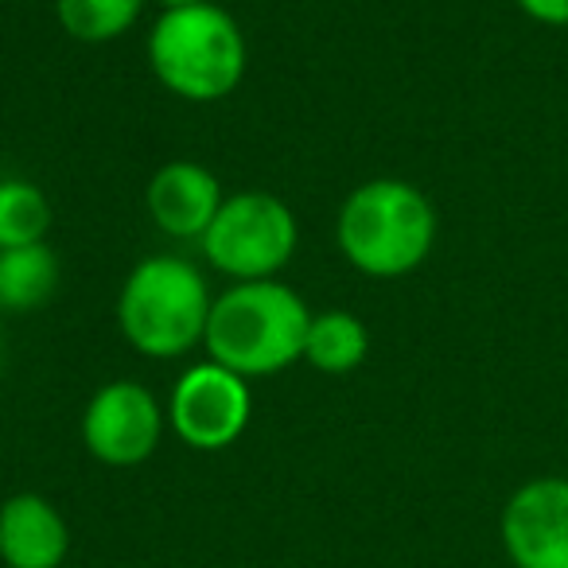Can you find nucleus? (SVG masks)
I'll return each instance as SVG.
<instances>
[{
  "mask_svg": "<svg viewBox=\"0 0 568 568\" xmlns=\"http://www.w3.org/2000/svg\"><path fill=\"white\" fill-rule=\"evenodd\" d=\"M312 312L296 288L273 281H242L214 296L203 347L211 363L250 378L281 374L304 358Z\"/></svg>",
  "mask_w": 568,
  "mask_h": 568,
  "instance_id": "obj_1",
  "label": "nucleus"
},
{
  "mask_svg": "<svg viewBox=\"0 0 568 568\" xmlns=\"http://www.w3.org/2000/svg\"><path fill=\"white\" fill-rule=\"evenodd\" d=\"M339 250L374 281L409 276L436 245V211L420 187L405 180H371L347 195L335 222Z\"/></svg>",
  "mask_w": 568,
  "mask_h": 568,
  "instance_id": "obj_2",
  "label": "nucleus"
},
{
  "mask_svg": "<svg viewBox=\"0 0 568 568\" xmlns=\"http://www.w3.org/2000/svg\"><path fill=\"white\" fill-rule=\"evenodd\" d=\"M149 67L183 102H219L245 79L250 51L237 20L214 0L164 9L149 36Z\"/></svg>",
  "mask_w": 568,
  "mask_h": 568,
  "instance_id": "obj_3",
  "label": "nucleus"
},
{
  "mask_svg": "<svg viewBox=\"0 0 568 568\" xmlns=\"http://www.w3.org/2000/svg\"><path fill=\"white\" fill-rule=\"evenodd\" d=\"M211 304V288L191 261L156 253L121 284L118 324L144 358H180L203 343Z\"/></svg>",
  "mask_w": 568,
  "mask_h": 568,
  "instance_id": "obj_4",
  "label": "nucleus"
},
{
  "mask_svg": "<svg viewBox=\"0 0 568 568\" xmlns=\"http://www.w3.org/2000/svg\"><path fill=\"white\" fill-rule=\"evenodd\" d=\"M301 226L293 206L268 191H242L219 206L211 230L199 237L203 257L230 276L242 281H273L296 253Z\"/></svg>",
  "mask_w": 568,
  "mask_h": 568,
  "instance_id": "obj_5",
  "label": "nucleus"
},
{
  "mask_svg": "<svg viewBox=\"0 0 568 568\" xmlns=\"http://www.w3.org/2000/svg\"><path fill=\"white\" fill-rule=\"evenodd\" d=\"M253 417V394L242 374L199 363L180 374L168 397V428L195 452H222L242 440Z\"/></svg>",
  "mask_w": 568,
  "mask_h": 568,
  "instance_id": "obj_6",
  "label": "nucleus"
},
{
  "mask_svg": "<svg viewBox=\"0 0 568 568\" xmlns=\"http://www.w3.org/2000/svg\"><path fill=\"white\" fill-rule=\"evenodd\" d=\"M168 409L141 382H110L82 413V444L105 467H136L160 448Z\"/></svg>",
  "mask_w": 568,
  "mask_h": 568,
  "instance_id": "obj_7",
  "label": "nucleus"
},
{
  "mask_svg": "<svg viewBox=\"0 0 568 568\" xmlns=\"http://www.w3.org/2000/svg\"><path fill=\"white\" fill-rule=\"evenodd\" d=\"M498 537L514 568H568V479L541 475L506 498Z\"/></svg>",
  "mask_w": 568,
  "mask_h": 568,
  "instance_id": "obj_8",
  "label": "nucleus"
},
{
  "mask_svg": "<svg viewBox=\"0 0 568 568\" xmlns=\"http://www.w3.org/2000/svg\"><path fill=\"white\" fill-rule=\"evenodd\" d=\"M149 214L168 237L187 242V237H203L211 230L219 206L226 203L222 183L211 168L195 164V160H172L164 164L149 183Z\"/></svg>",
  "mask_w": 568,
  "mask_h": 568,
  "instance_id": "obj_9",
  "label": "nucleus"
},
{
  "mask_svg": "<svg viewBox=\"0 0 568 568\" xmlns=\"http://www.w3.org/2000/svg\"><path fill=\"white\" fill-rule=\"evenodd\" d=\"M71 552V526L51 498L36 490L4 498L0 506V560L4 568H63Z\"/></svg>",
  "mask_w": 568,
  "mask_h": 568,
  "instance_id": "obj_10",
  "label": "nucleus"
},
{
  "mask_svg": "<svg viewBox=\"0 0 568 568\" xmlns=\"http://www.w3.org/2000/svg\"><path fill=\"white\" fill-rule=\"evenodd\" d=\"M59 288V257L48 242L0 250V312H40Z\"/></svg>",
  "mask_w": 568,
  "mask_h": 568,
  "instance_id": "obj_11",
  "label": "nucleus"
},
{
  "mask_svg": "<svg viewBox=\"0 0 568 568\" xmlns=\"http://www.w3.org/2000/svg\"><path fill=\"white\" fill-rule=\"evenodd\" d=\"M371 355V332L351 312H320L308 324L304 339V358L320 374H351Z\"/></svg>",
  "mask_w": 568,
  "mask_h": 568,
  "instance_id": "obj_12",
  "label": "nucleus"
},
{
  "mask_svg": "<svg viewBox=\"0 0 568 568\" xmlns=\"http://www.w3.org/2000/svg\"><path fill=\"white\" fill-rule=\"evenodd\" d=\"M144 0H55L59 24L79 43H110L141 20Z\"/></svg>",
  "mask_w": 568,
  "mask_h": 568,
  "instance_id": "obj_13",
  "label": "nucleus"
},
{
  "mask_svg": "<svg viewBox=\"0 0 568 568\" xmlns=\"http://www.w3.org/2000/svg\"><path fill=\"white\" fill-rule=\"evenodd\" d=\"M51 203L36 183L0 180V250L48 242Z\"/></svg>",
  "mask_w": 568,
  "mask_h": 568,
  "instance_id": "obj_14",
  "label": "nucleus"
},
{
  "mask_svg": "<svg viewBox=\"0 0 568 568\" xmlns=\"http://www.w3.org/2000/svg\"><path fill=\"white\" fill-rule=\"evenodd\" d=\"M529 20L545 28H568V0H514Z\"/></svg>",
  "mask_w": 568,
  "mask_h": 568,
  "instance_id": "obj_15",
  "label": "nucleus"
},
{
  "mask_svg": "<svg viewBox=\"0 0 568 568\" xmlns=\"http://www.w3.org/2000/svg\"><path fill=\"white\" fill-rule=\"evenodd\" d=\"M164 9H183V4H203V0H156Z\"/></svg>",
  "mask_w": 568,
  "mask_h": 568,
  "instance_id": "obj_16",
  "label": "nucleus"
}]
</instances>
